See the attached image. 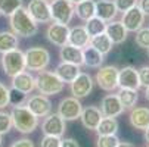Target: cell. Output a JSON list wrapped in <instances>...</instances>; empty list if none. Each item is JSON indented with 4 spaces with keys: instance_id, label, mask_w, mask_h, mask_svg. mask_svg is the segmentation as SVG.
<instances>
[{
    "instance_id": "9a60e30c",
    "label": "cell",
    "mask_w": 149,
    "mask_h": 147,
    "mask_svg": "<svg viewBox=\"0 0 149 147\" xmlns=\"http://www.w3.org/2000/svg\"><path fill=\"white\" fill-rule=\"evenodd\" d=\"M118 87L120 88H130V90H139L140 81L137 69L133 66H124L118 71Z\"/></svg>"
},
{
    "instance_id": "7a4b0ae2",
    "label": "cell",
    "mask_w": 149,
    "mask_h": 147,
    "mask_svg": "<svg viewBox=\"0 0 149 147\" xmlns=\"http://www.w3.org/2000/svg\"><path fill=\"white\" fill-rule=\"evenodd\" d=\"M10 118H12V127L21 134H31L37 127H38V118L31 113L27 106H15L10 110Z\"/></svg>"
},
{
    "instance_id": "44dd1931",
    "label": "cell",
    "mask_w": 149,
    "mask_h": 147,
    "mask_svg": "<svg viewBox=\"0 0 149 147\" xmlns=\"http://www.w3.org/2000/svg\"><path fill=\"white\" fill-rule=\"evenodd\" d=\"M129 121L132 127L136 130H148L149 128V109L145 106L133 108L129 115Z\"/></svg>"
},
{
    "instance_id": "5b68a950",
    "label": "cell",
    "mask_w": 149,
    "mask_h": 147,
    "mask_svg": "<svg viewBox=\"0 0 149 147\" xmlns=\"http://www.w3.org/2000/svg\"><path fill=\"white\" fill-rule=\"evenodd\" d=\"M2 68L8 77H15L25 71V56L19 49L6 52L2 55Z\"/></svg>"
},
{
    "instance_id": "d6a6232c",
    "label": "cell",
    "mask_w": 149,
    "mask_h": 147,
    "mask_svg": "<svg viewBox=\"0 0 149 147\" xmlns=\"http://www.w3.org/2000/svg\"><path fill=\"white\" fill-rule=\"evenodd\" d=\"M120 144V138L117 134L114 135H99L96 141V147H117Z\"/></svg>"
},
{
    "instance_id": "3957f363",
    "label": "cell",
    "mask_w": 149,
    "mask_h": 147,
    "mask_svg": "<svg viewBox=\"0 0 149 147\" xmlns=\"http://www.w3.org/2000/svg\"><path fill=\"white\" fill-rule=\"evenodd\" d=\"M63 82L55 72L50 71H40L38 75L36 77V88L38 90L40 94L45 96H53L59 94L63 90Z\"/></svg>"
},
{
    "instance_id": "9c48e42d",
    "label": "cell",
    "mask_w": 149,
    "mask_h": 147,
    "mask_svg": "<svg viewBox=\"0 0 149 147\" xmlns=\"http://www.w3.org/2000/svg\"><path fill=\"white\" fill-rule=\"evenodd\" d=\"M27 10L30 16L37 24H49L52 22L50 15V3L47 0H30L27 6Z\"/></svg>"
},
{
    "instance_id": "bcb514c9",
    "label": "cell",
    "mask_w": 149,
    "mask_h": 147,
    "mask_svg": "<svg viewBox=\"0 0 149 147\" xmlns=\"http://www.w3.org/2000/svg\"><path fill=\"white\" fill-rule=\"evenodd\" d=\"M145 99L149 101V87H148V88H146V91H145Z\"/></svg>"
},
{
    "instance_id": "ee69618b",
    "label": "cell",
    "mask_w": 149,
    "mask_h": 147,
    "mask_svg": "<svg viewBox=\"0 0 149 147\" xmlns=\"http://www.w3.org/2000/svg\"><path fill=\"white\" fill-rule=\"evenodd\" d=\"M117 147H134V144L127 143V141H120V144H118Z\"/></svg>"
},
{
    "instance_id": "836d02e7",
    "label": "cell",
    "mask_w": 149,
    "mask_h": 147,
    "mask_svg": "<svg viewBox=\"0 0 149 147\" xmlns=\"http://www.w3.org/2000/svg\"><path fill=\"white\" fill-rule=\"evenodd\" d=\"M136 44L142 49H149V28H140L136 31Z\"/></svg>"
},
{
    "instance_id": "83f0119b",
    "label": "cell",
    "mask_w": 149,
    "mask_h": 147,
    "mask_svg": "<svg viewBox=\"0 0 149 147\" xmlns=\"http://www.w3.org/2000/svg\"><path fill=\"white\" fill-rule=\"evenodd\" d=\"M19 41H18V35H15L10 31H2L0 32V53H6L10 50L18 49Z\"/></svg>"
},
{
    "instance_id": "7402d4cb",
    "label": "cell",
    "mask_w": 149,
    "mask_h": 147,
    "mask_svg": "<svg viewBox=\"0 0 149 147\" xmlns=\"http://www.w3.org/2000/svg\"><path fill=\"white\" fill-rule=\"evenodd\" d=\"M105 34L111 38V41L114 44H121L127 40L129 31L125 30V27L123 25L121 21H111V22H106Z\"/></svg>"
},
{
    "instance_id": "4316f807",
    "label": "cell",
    "mask_w": 149,
    "mask_h": 147,
    "mask_svg": "<svg viewBox=\"0 0 149 147\" xmlns=\"http://www.w3.org/2000/svg\"><path fill=\"white\" fill-rule=\"evenodd\" d=\"M90 46L95 47L97 52H100L105 56V55H108L112 50L114 43L111 41V38L103 32V34H99V35H95V37L90 38Z\"/></svg>"
},
{
    "instance_id": "52a82bcc",
    "label": "cell",
    "mask_w": 149,
    "mask_h": 147,
    "mask_svg": "<svg viewBox=\"0 0 149 147\" xmlns=\"http://www.w3.org/2000/svg\"><path fill=\"white\" fill-rule=\"evenodd\" d=\"M50 15L53 22L68 25L74 16V5L70 0H52Z\"/></svg>"
},
{
    "instance_id": "8d00e7d4",
    "label": "cell",
    "mask_w": 149,
    "mask_h": 147,
    "mask_svg": "<svg viewBox=\"0 0 149 147\" xmlns=\"http://www.w3.org/2000/svg\"><path fill=\"white\" fill-rule=\"evenodd\" d=\"M114 3L117 6V10L118 12H127L129 9L137 6V0H114Z\"/></svg>"
},
{
    "instance_id": "277c9868",
    "label": "cell",
    "mask_w": 149,
    "mask_h": 147,
    "mask_svg": "<svg viewBox=\"0 0 149 147\" xmlns=\"http://www.w3.org/2000/svg\"><path fill=\"white\" fill-rule=\"evenodd\" d=\"M25 69L45 71L50 63V53L45 47H30L25 53Z\"/></svg>"
},
{
    "instance_id": "c3c4849f",
    "label": "cell",
    "mask_w": 149,
    "mask_h": 147,
    "mask_svg": "<svg viewBox=\"0 0 149 147\" xmlns=\"http://www.w3.org/2000/svg\"><path fill=\"white\" fill-rule=\"evenodd\" d=\"M0 146H2V135H0Z\"/></svg>"
},
{
    "instance_id": "5bb4252c",
    "label": "cell",
    "mask_w": 149,
    "mask_h": 147,
    "mask_svg": "<svg viewBox=\"0 0 149 147\" xmlns=\"http://www.w3.org/2000/svg\"><path fill=\"white\" fill-rule=\"evenodd\" d=\"M121 22H123V25L125 27V30L129 31V32L130 31L132 32H136L145 24V15L139 9V6H134V8H132V9H129L127 12L123 13Z\"/></svg>"
},
{
    "instance_id": "cb8c5ba5",
    "label": "cell",
    "mask_w": 149,
    "mask_h": 147,
    "mask_svg": "<svg viewBox=\"0 0 149 147\" xmlns=\"http://www.w3.org/2000/svg\"><path fill=\"white\" fill-rule=\"evenodd\" d=\"M80 66L77 65H72V63H67V62H61V63L56 66L55 69V74L63 81V82H68L71 84L80 74Z\"/></svg>"
},
{
    "instance_id": "d590c367",
    "label": "cell",
    "mask_w": 149,
    "mask_h": 147,
    "mask_svg": "<svg viewBox=\"0 0 149 147\" xmlns=\"http://www.w3.org/2000/svg\"><path fill=\"white\" fill-rule=\"evenodd\" d=\"M27 99V94L22 93V91H18L15 88H10L9 90V104L12 103L13 106H21Z\"/></svg>"
},
{
    "instance_id": "4fadbf2b",
    "label": "cell",
    "mask_w": 149,
    "mask_h": 147,
    "mask_svg": "<svg viewBox=\"0 0 149 147\" xmlns=\"http://www.w3.org/2000/svg\"><path fill=\"white\" fill-rule=\"evenodd\" d=\"M68 35H70V28H68V25H63V24L53 22L46 30L47 40L52 44L58 46V47H62V46L68 44Z\"/></svg>"
},
{
    "instance_id": "f1b7e54d",
    "label": "cell",
    "mask_w": 149,
    "mask_h": 147,
    "mask_svg": "<svg viewBox=\"0 0 149 147\" xmlns=\"http://www.w3.org/2000/svg\"><path fill=\"white\" fill-rule=\"evenodd\" d=\"M96 133L99 135H114L118 133V122L115 118H106L103 116L96 128Z\"/></svg>"
},
{
    "instance_id": "6da1fadb",
    "label": "cell",
    "mask_w": 149,
    "mask_h": 147,
    "mask_svg": "<svg viewBox=\"0 0 149 147\" xmlns=\"http://www.w3.org/2000/svg\"><path fill=\"white\" fill-rule=\"evenodd\" d=\"M9 24L12 28V32L18 37H33L38 31L37 22L30 16L28 10L25 8H19L16 12H13L9 16Z\"/></svg>"
},
{
    "instance_id": "d6986e66",
    "label": "cell",
    "mask_w": 149,
    "mask_h": 147,
    "mask_svg": "<svg viewBox=\"0 0 149 147\" xmlns=\"http://www.w3.org/2000/svg\"><path fill=\"white\" fill-rule=\"evenodd\" d=\"M90 35L89 32L86 31V28L81 27V25H77V27H72L70 28V35H68V44L74 46V47H78V49H84L90 44Z\"/></svg>"
},
{
    "instance_id": "ffe728a7",
    "label": "cell",
    "mask_w": 149,
    "mask_h": 147,
    "mask_svg": "<svg viewBox=\"0 0 149 147\" xmlns=\"http://www.w3.org/2000/svg\"><path fill=\"white\" fill-rule=\"evenodd\" d=\"M118 10H117L114 0H97L96 2L95 16H97L99 19L105 21V22H111V21L115 19Z\"/></svg>"
},
{
    "instance_id": "60d3db41",
    "label": "cell",
    "mask_w": 149,
    "mask_h": 147,
    "mask_svg": "<svg viewBox=\"0 0 149 147\" xmlns=\"http://www.w3.org/2000/svg\"><path fill=\"white\" fill-rule=\"evenodd\" d=\"M10 147H36L34 143L28 138H21V140H16L10 144Z\"/></svg>"
},
{
    "instance_id": "74e56055",
    "label": "cell",
    "mask_w": 149,
    "mask_h": 147,
    "mask_svg": "<svg viewBox=\"0 0 149 147\" xmlns=\"http://www.w3.org/2000/svg\"><path fill=\"white\" fill-rule=\"evenodd\" d=\"M61 146V137L55 135H45L40 141V147H59Z\"/></svg>"
},
{
    "instance_id": "b9f144b4",
    "label": "cell",
    "mask_w": 149,
    "mask_h": 147,
    "mask_svg": "<svg viewBox=\"0 0 149 147\" xmlns=\"http://www.w3.org/2000/svg\"><path fill=\"white\" fill-rule=\"evenodd\" d=\"M137 6L145 16H149V0H137Z\"/></svg>"
},
{
    "instance_id": "2e32d148",
    "label": "cell",
    "mask_w": 149,
    "mask_h": 147,
    "mask_svg": "<svg viewBox=\"0 0 149 147\" xmlns=\"http://www.w3.org/2000/svg\"><path fill=\"white\" fill-rule=\"evenodd\" d=\"M100 112L106 118H117L124 112V108L117 94H106L100 101Z\"/></svg>"
},
{
    "instance_id": "484cf974",
    "label": "cell",
    "mask_w": 149,
    "mask_h": 147,
    "mask_svg": "<svg viewBox=\"0 0 149 147\" xmlns=\"http://www.w3.org/2000/svg\"><path fill=\"white\" fill-rule=\"evenodd\" d=\"M95 12H96V2H93V0H83V2L74 5V13L78 16V19L84 21V22L93 18Z\"/></svg>"
},
{
    "instance_id": "681fc988",
    "label": "cell",
    "mask_w": 149,
    "mask_h": 147,
    "mask_svg": "<svg viewBox=\"0 0 149 147\" xmlns=\"http://www.w3.org/2000/svg\"><path fill=\"white\" fill-rule=\"evenodd\" d=\"M148 56H149V49H148Z\"/></svg>"
},
{
    "instance_id": "f546056e",
    "label": "cell",
    "mask_w": 149,
    "mask_h": 147,
    "mask_svg": "<svg viewBox=\"0 0 149 147\" xmlns=\"http://www.w3.org/2000/svg\"><path fill=\"white\" fill-rule=\"evenodd\" d=\"M117 96H118L124 109H133L136 106V103H137V99H139L137 91L130 90V88H120Z\"/></svg>"
},
{
    "instance_id": "7bdbcfd3",
    "label": "cell",
    "mask_w": 149,
    "mask_h": 147,
    "mask_svg": "<svg viewBox=\"0 0 149 147\" xmlns=\"http://www.w3.org/2000/svg\"><path fill=\"white\" fill-rule=\"evenodd\" d=\"M59 147H80V144L74 138H63V140H61Z\"/></svg>"
},
{
    "instance_id": "ab89813d",
    "label": "cell",
    "mask_w": 149,
    "mask_h": 147,
    "mask_svg": "<svg viewBox=\"0 0 149 147\" xmlns=\"http://www.w3.org/2000/svg\"><path fill=\"white\" fill-rule=\"evenodd\" d=\"M8 104H9V88L0 82V109L6 108Z\"/></svg>"
},
{
    "instance_id": "ba28073f",
    "label": "cell",
    "mask_w": 149,
    "mask_h": 147,
    "mask_svg": "<svg viewBox=\"0 0 149 147\" xmlns=\"http://www.w3.org/2000/svg\"><path fill=\"white\" fill-rule=\"evenodd\" d=\"M81 110H83V104H81L80 99L71 96V97L62 99L59 101L56 113L63 121H75V119H80Z\"/></svg>"
},
{
    "instance_id": "f907efd6",
    "label": "cell",
    "mask_w": 149,
    "mask_h": 147,
    "mask_svg": "<svg viewBox=\"0 0 149 147\" xmlns=\"http://www.w3.org/2000/svg\"><path fill=\"white\" fill-rule=\"evenodd\" d=\"M148 147H149V146H148Z\"/></svg>"
},
{
    "instance_id": "1f68e13d",
    "label": "cell",
    "mask_w": 149,
    "mask_h": 147,
    "mask_svg": "<svg viewBox=\"0 0 149 147\" xmlns=\"http://www.w3.org/2000/svg\"><path fill=\"white\" fill-rule=\"evenodd\" d=\"M19 8H22V0H0V13L10 16Z\"/></svg>"
},
{
    "instance_id": "ac0fdd59",
    "label": "cell",
    "mask_w": 149,
    "mask_h": 147,
    "mask_svg": "<svg viewBox=\"0 0 149 147\" xmlns=\"http://www.w3.org/2000/svg\"><path fill=\"white\" fill-rule=\"evenodd\" d=\"M12 88H15L18 91H22L25 94H30L36 88V78L30 72L22 71L18 75L12 77Z\"/></svg>"
},
{
    "instance_id": "30bf717a",
    "label": "cell",
    "mask_w": 149,
    "mask_h": 147,
    "mask_svg": "<svg viewBox=\"0 0 149 147\" xmlns=\"http://www.w3.org/2000/svg\"><path fill=\"white\" fill-rule=\"evenodd\" d=\"M27 109L34 113L37 118H45L49 113H52V101L49 100L47 96L45 94H36L31 96L30 99H27L25 101Z\"/></svg>"
},
{
    "instance_id": "d4e9b609",
    "label": "cell",
    "mask_w": 149,
    "mask_h": 147,
    "mask_svg": "<svg viewBox=\"0 0 149 147\" xmlns=\"http://www.w3.org/2000/svg\"><path fill=\"white\" fill-rule=\"evenodd\" d=\"M103 63V55L90 44L83 49V65L87 68H100Z\"/></svg>"
},
{
    "instance_id": "603a6c76",
    "label": "cell",
    "mask_w": 149,
    "mask_h": 147,
    "mask_svg": "<svg viewBox=\"0 0 149 147\" xmlns=\"http://www.w3.org/2000/svg\"><path fill=\"white\" fill-rule=\"evenodd\" d=\"M59 56L62 59V62H67V63H72L77 66L83 65V50L78 47H74L71 44H65L61 47Z\"/></svg>"
},
{
    "instance_id": "7c38bea8",
    "label": "cell",
    "mask_w": 149,
    "mask_h": 147,
    "mask_svg": "<svg viewBox=\"0 0 149 147\" xmlns=\"http://www.w3.org/2000/svg\"><path fill=\"white\" fill-rule=\"evenodd\" d=\"M71 94L77 99L87 97L93 90V78L87 72H80L78 77L70 84Z\"/></svg>"
},
{
    "instance_id": "8fae6325",
    "label": "cell",
    "mask_w": 149,
    "mask_h": 147,
    "mask_svg": "<svg viewBox=\"0 0 149 147\" xmlns=\"http://www.w3.org/2000/svg\"><path fill=\"white\" fill-rule=\"evenodd\" d=\"M41 131L45 135L62 137L67 131V121H63L58 113H49L41 124Z\"/></svg>"
},
{
    "instance_id": "f6af8a7d",
    "label": "cell",
    "mask_w": 149,
    "mask_h": 147,
    "mask_svg": "<svg viewBox=\"0 0 149 147\" xmlns=\"http://www.w3.org/2000/svg\"><path fill=\"white\" fill-rule=\"evenodd\" d=\"M145 138H146V141H148V144H149V128L145 130Z\"/></svg>"
},
{
    "instance_id": "e0dca14e",
    "label": "cell",
    "mask_w": 149,
    "mask_h": 147,
    "mask_svg": "<svg viewBox=\"0 0 149 147\" xmlns=\"http://www.w3.org/2000/svg\"><path fill=\"white\" fill-rule=\"evenodd\" d=\"M102 118H103V115H102L100 109L96 108V106L83 108L81 115H80V121L83 124V127L90 130V131H96V128H97V125H99Z\"/></svg>"
},
{
    "instance_id": "4dcf8cb0",
    "label": "cell",
    "mask_w": 149,
    "mask_h": 147,
    "mask_svg": "<svg viewBox=\"0 0 149 147\" xmlns=\"http://www.w3.org/2000/svg\"><path fill=\"white\" fill-rule=\"evenodd\" d=\"M86 31L89 32L90 37H95V35H99V34H103L105 30H106V22L102 19H99L97 16H93L90 19L86 21V25H84Z\"/></svg>"
},
{
    "instance_id": "e575fe53",
    "label": "cell",
    "mask_w": 149,
    "mask_h": 147,
    "mask_svg": "<svg viewBox=\"0 0 149 147\" xmlns=\"http://www.w3.org/2000/svg\"><path fill=\"white\" fill-rule=\"evenodd\" d=\"M12 128V118L10 113L0 110V135H5Z\"/></svg>"
},
{
    "instance_id": "7dc6e473",
    "label": "cell",
    "mask_w": 149,
    "mask_h": 147,
    "mask_svg": "<svg viewBox=\"0 0 149 147\" xmlns=\"http://www.w3.org/2000/svg\"><path fill=\"white\" fill-rule=\"evenodd\" d=\"M70 2H71L72 5H77V3H80V2H83V0H70Z\"/></svg>"
},
{
    "instance_id": "f35d334b",
    "label": "cell",
    "mask_w": 149,
    "mask_h": 147,
    "mask_svg": "<svg viewBox=\"0 0 149 147\" xmlns=\"http://www.w3.org/2000/svg\"><path fill=\"white\" fill-rule=\"evenodd\" d=\"M137 74H139L140 87L148 88L149 87V66H142L140 69H137Z\"/></svg>"
},
{
    "instance_id": "8992f818",
    "label": "cell",
    "mask_w": 149,
    "mask_h": 147,
    "mask_svg": "<svg viewBox=\"0 0 149 147\" xmlns=\"http://www.w3.org/2000/svg\"><path fill=\"white\" fill-rule=\"evenodd\" d=\"M118 68L114 65H105L97 68L96 72V82L97 86L105 91H114L118 88Z\"/></svg>"
}]
</instances>
